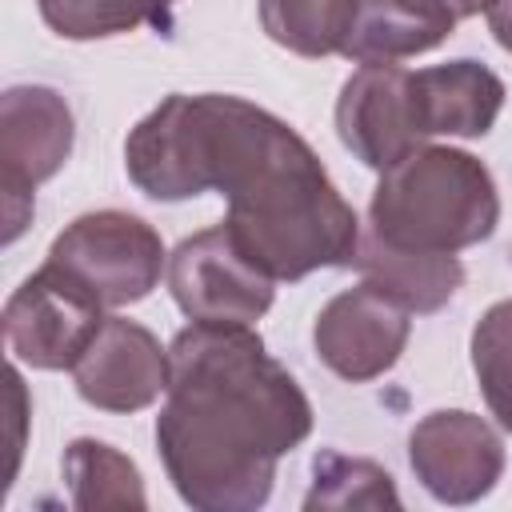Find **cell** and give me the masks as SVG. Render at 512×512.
<instances>
[{
  "mask_svg": "<svg viewBox=\"0 0 512 512\" xmlns=\"http://www.w3.org/2000/svg\"><path fill=\"white\" fill-rule=\"evenodd\" d=\"M76 140L68 100L48 84H12L0 96V208L4 244H16L36 212V188L52 180Z\"/></svg>",
  "mask_w": 512,
  "mask_h": 512,
  "instance_id": "cell-4",
  "label": "cell"
},
{
  "mask_svg": "<svg viewBox=\"0 0 512 512\" xmlns=\"http://www.w3.org/2000/svg\"><path fill=\"white\" fill-rule=\"evenodd\" d=\"M104 324V304L60 264L44 260L4 304V344L36 372H72Z\"/></svg>",
  "mask_w": 512,
  "mask_h": 512,
  "instance_id": "cell-6",
  "label": "cell"
},
{
  "mask_svg": "<svg viewBox=\"0 0 512 512\" xmlns=\"http://www.w3.org/2000/svg\"><path fill=\"white\" fill-rule=\"evenodd\" d=\"M468 356L488 412L512 436V300H496L476 320Z\"/></svg>",
  "mask_w": 512,
  "mask_h": 512,
  "instance_id": "cell-19",
  "label": "cell"
},
{
  "mask_svg": "<svg viewBox=\"0 0 512 512\" xmlns=\"http://www.w3.org/2000/svg\"><path fill=\"white\" fill-rule=\"evenodd\" d=\"M420 136L480 140L492 132L504 108V80L480 60H448L412 72Z\"/></svg>",
  "mask_w": 512,
  "mask_h": 512,
  "instance_id": "cell-12",
  "label": "cell"
},
{
  "mask_svg": "<svg viewBox=\"0 0 512 512\" xmlns=\"http://www.w3.org/2000/svg\"><path fill=\"white\" fill-rule=\"evenodd\" d=\"M408 464L432 500L464 508L500 484L504 440L468 408H436L408 432Z\"/></svg>",
  "mask_w": 512,
  "mask_h": 512,
  "instance_id": "cell-8",
  "label": "cell"
},
{
  "mask_svg": "<svg viewBox=\"0 0 512 512\" xmlns=\"http://www.w3.org/2000/svg\"><path fill=\"white\" fill-rule=\"evenodd\" d=\"M452 28V20L424 8L420 0H356L340 56L352 64H400L440 48Z\"/></svg>",
  "mask_w": 512,
  "mask_h": 512,
  "instance_id": "cell-14",
  "label": "cell"
},
{
  "mask_svg": "<svg viewBox=\"0 0 512 512\" xmlns=\"http://www.w3.org/2000/svg\"><path fill=\"white\" fill-rule=\"evenodd\" d=\"M64 484L72 508H144L140 468L108 440L80 436L64 448Z\"/></svg>",
  "mask_w": 512,
  "mask_h": 512,
  "instance_id": "cell-15",
  "label": "cell"
},
{
  "mask_svg": "<svg viewBox=\"0 0 512 512\" xmlns=\"http://www.w3.org/2000/svg\"><path fill=\"white\" fill-rule=\"evenodd\" d=\"M364 280L384 288L396 304H404L412 316H432L440 312L464 284V264L456 252H416V248H396L384 244L380 236L364 232L356 264Z\"/></svg>",
  "mask_w": 512,
  "mask_h": 512,
  "instance_id": "cell-13",
  "label": "cell"
},
{
  "mask_svg": "<svg viewBox=\"0 0 512 512\" xmlns=\"http://www.w3.org/2000/svg\"><path fill=\"white\" fill-rule=\"evenodd\" d=\"M336 136L372 172L428 144L416 120L412 72L400 64H360L336 96Z\"/></svg>",
  "mask_w": 512,
  "mask_h": 512,
  "instance_id": "cell-10",
  "label": "cell"
},
{
  "mask_svg": "<svg viewBox=\"0 0 512 512\" xmlns=\"http://www.w3.org/2000/svg\"><path fill=\"white\" fill-rule=\"evenodd\" d=\"M44 24L64 40H108L140 24L172 36V16L180 0H36Z\"/></svg>",
  "mask_w": 512,
  "mask_h": 512,
  "instance_id": "cell-17",
  "label": "cell"
},
{
  "mask_svg": "<svg viewBox=\"0 0 512 512\" xmlns=\"http://www.w3.org/2000/svg\"><path fill=\"white\" fill-rule=\"evenodd\" d=\"M164 276L176 308L200 324H256L276 300V280L244 256L224 220L184 236Z\"/></svg>",
  "mask_w": 512,
  "mask_h": 512,
  "instance_id": "cell-7",
  "label": "cell"
},
{
  "mask_svg": "<svg viewBox=\"0 0 512 512\" xmlns=\"http://www.w3.org/2000/svg\"><path fill=\"white\" fill-rule=\"evenodd\" d=\"M168 356L156 452L176 496L196 512H256L276 464L312 436V400L252 324L192 320Z\"/></svg>",
  "mask_w": 512,
  "mask_h": 512,
  "instance_id": "cell-1",
  "label": "cell"
},
{
  "mask_svg": "<svg viewBox=\"0 0 512 512\" xmlns=\"http://www.w3.org/2000/svg\"><path fill=\"white\" fill-rule=\"evenodd\" d=\"M48 260L76 276L104 308H124L160 284L168 272V252L160 232L120 208H100L76 216L48 248Z\"/></svg>",
  "mask_w": 512,
  "mask_h": 512,
  "instance_id": "cell-5",
  "label": "cell"
},
{
  "mask_svg": "<svg viewBox=\"0 0 512 512\" xmlns=\"http://www.w3.org/2000/svg\"><path fill=\"white\" fill-rule=\"evenodd\" d=\"M352 12L356 0H260V28L272 44L304 60H320L340 56Z\"/></svg>",
  "mask_w": 512,
  "mask_h": 512,
  "instance_id": "cell-16",
  "label": "cell"
},
{
  "mask_svg": "<svg viewBox=\"0 0 512 512\" xmlns=\"http://www.w3.org/2000/svg\"><path fill=\"white\" fill-rule=\"evenodd\" d=\"M500 224V192L484 160L452 144H420L380 172L368 232L396 248L464 252Z\"/></svg>",
  "mask_w": 512,
  "mask_h": 512,
  "instance_id": "cell-3",
  "label": "cell"
},
{
  "mask_svg": "<svg viewBox=\"0 0 512 512\" xmlns=\"http://www.w3.org/2000/svg\"><path fill=\"white\" fill-rule=\"evenodd\" d=\"M412 336V312L372 280L336 292L312 324V348L328 372L348 384H368L396 368Z\"/></svg>",
  "mask_w": 512,
  "mask_h": 512,
  "instance_id": "cell-9",
  "label": "cell"
},
{
  "mask_svg": "<svg viewBox=\"0 0 512 512\" xmlns=\"http://www.w3.org/2000/svg\"><path fill=\"white\" fill-rule=\"evenodd\" d=\"M172 380V356L144 324L128 316H104L96 340L72 368L76 396L100 412H144Z\"/></svg>",
  "mask_w": 512,
  "mask_h": 512,
  "instance_id": "cell-11",
  "label": "cell"
},
{
  "mask_svg": "<svg viewBox=\"0 0 512 512\" xmlns=\"http://www.w3.org/2000/svg\"><path fill=\"white\" fill-rule=\"evenodd\" d=\"M424 8H432V12H440L444 20H452V24H460V20H468V16H480L484 8H488V0H420Z\"/></svg>",
  "mask_w": 512,
  "mask_h": 512,
  "instance_id": "cell-21",
  "label": "cell"
},
{
  "mask_svg": "<svg viewBox=\"0 0 512 512\" xmlns=\"http://www.w3.org/2000/svg\"><path fill=\"white\" fill-rule=\"evenodd\" d=\"M304 508H400V492L376 460L320 448L312 456V488Z\"/></svg>",
  "mask_w": 512,
  "mask_h": 512,
  "instance_id": "cell-18",
  "label": "cell"
},
{
  "mask_svg": "<svg viewBox=\"0 0 512 512\" xmlns=\"http://www.w3.org/2000/svg\"><path fill=\"white\" fill-rule=\"evenodd\" d=\"M484 20H488L492 40H496L504 52H512V0H488Z\"/></svg>",
  "mask_w": 512,
  "mask_h": 512,
  "instance_id": "cell-20",
  "label": "cell"
},
{
  "mask_svg": "<svg viewBox=\"0 0 512 512\" xmlns=\"http://www.w3.org/2000/svg\"><path fill=\"white\" fill-rule=\"evenodd\" d=\"M208 184L228 200V232L276 284L320 268H352L360 216L332 184L312 144L276 112L224 96Z\"/></svg>",
  "mask_w": 512,
  "mask_h": 512,
  "instance_id": "cell-2",
  "label": "cell"
}]
</instances>
